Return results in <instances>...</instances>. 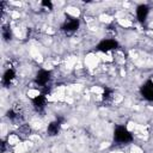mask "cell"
I'll return each mask as SVG.
<instances>
[{
  "label": "cell",
  "instance_id": "obj_12",
  "mask_svg": "<svg viewBox=\"0 0 153 153\" xmlns=\"http://www.w3.org/2000/svg\"><path fill=\"white\" fill-rule=\"evenodd\" d=\"M6 116H7L10 120H16V118H17V116H18V114H17L14 110H12V109H11V110H8V111L6 112Z\"/></svg>",
  "mask_w": 153,
  "mask_h": 153
},
{
  "label": "cell",
  "instance_id": "obj_4",
  "mask_svg": "<svg viewBox=\"0 0 153 153\" xmlns=\"http://www.w3.org/2000/svg\"><path fill=\"white\" fill-rule=\"evenodd\" d=\"M79 26H80L79 19H76V18H71L69 20H66V22L62 24L61 30H62L63 32H66L67 35H72L73 32H75V31L79 29Z\"/></svg>",
  "mask_w": 153,
  "mask_h": 153
},
{
  "label": "cell",
  "instance_id": "obj_7",
  "mask_svg": "<svg viewBox=\"0 0 153 153\" xmlns=\"http://www.w3.org/2000/svg\"><path fill=\"white\" fill-rule=\"evenodd\" d=\"M149 13V7L146 4H141L136 7V18L139 22H145L148 17Z\"/></svg>",
  "mask_w": 153,
  "mask_h": 153
},
{
  "label": "cell",
  "instance_id": "obj_1",
  "mask_svg": "<svg viewBox=\"0 0 153 153\" xmlns=\"http://www.w3.org/2000/svg\"><path fill=\"white\" fill-rule=\"evenodd\" d=\"M114 140L117 143H129L133 141V134L123 126H118L114 130Z\"/></svg>",
  "mask_w": 153,
  "mask_h": 153
},
{
  "label": "cell",
  "instance_id": "obj_6",
  "mask_svg": "<svg viewBox=\"0 0 153 153\" xmlns=\"http://www.w3.org/2000/svg\"><path fill=\"white\" fill-rule=\"evenodd\" d=\"M32 105H33V108H35L36 111H38V112L43 111L44 108H45V105H47V97H45V94L42 93V94L35 97L32 99Z\"/></svg>",
  "mask_w": 153,
  "mask_h": 153
},
{
  "label": "cell",
  "instance_id": "obj_8",
  "mask_svg": "<svg viewBox=\"0 0 153 153\" xmlns=\"http://www.w3.org/2000/svg\"><path fill=\"white\" fill-rule=\"evenodd\" d=\"M61 124H62V123L59 122L57 120L50 122V123L48 124V128H47V133H48V135H50V136H55V135H57V134L60 133Z\"/></svg>",
  "mask_w": 153,
  "mask_h": 153
},
{
  "label": "cell",
  "instance_id": "obj_3",
  "mask_svg": "<svg viewBox=\"0 0 153 153\" xmlns=\"http://www.w3.org/2000/svg\"><path fill=\"white\" fill-rule=\"evenodd\" d=\"M140 94L148 102H153V81L146 80L140 87Z\"/></svg>",
  "mask_w": 153,
  "mask_h": 153
},
{
  "label": "cell",
  "instance_id": "obj_13",
  "mask_svg": "<svg viewBox=\"0 0 153 153\" xmlns=\"http://www.w3.org/2000/svg\"><path fill=\"white\" fill-rule=\"evenodd\" d=\"M41 5H42L43 7H45L47 10H51V8H53V4H51V1H49V0H43V1L41 2Z\"/></svg>",
  "mask_w": 153,
  "mask_h": 153
},
{
  "label": "cell",
  "instance_id": "obj_10",
  "mask_svg": "<svg viewBox=\"0 0 153 153\" xmlns=\"http://www.w3.org/2000/svg\"><path fill=\"white\" fill-rule=\"evenodd\" d=\"M1 36H2V38H4V41H11V38H12V30H11V27L8 26V25H4L2 26V29H1Z\"/></svg>",
  "mask_w": 153,
  "mask_h": 153
},
{
  "label": "cell",
  "instance_id": "obj_2",
  "mask_svg": "<svg viewBox=\"0 0 153 153\" xmlns=\"http://www.w3.org/2000/svg\"><path fill=\"white\" fill-rule=\"evenodd\" d=\"M116 48H118V42L116 39H111V38L102 39L96 47V49L98 51H102V53H108V51L115 50Z\"/></svg>",
  "mask_w": 153,
  "mask_h": 153
},
{
  "label": "cell",
  "instance_id": "obj_9",
  "mask_svg": "<svg viewBox=\"0 0 153 153\" xmlns=\"http://www.w3.org/2000/svg\"><path fill=\"white\" fill-rule=\"evenodd\" d=\"M14 76H16V72H14L12 68L6 69L5 73H4V75H2V85L6 86V87L10 86V84H11V81L14 79Z\"/></svg>",
  "mask_w": 153,
  "mask_h": 153
},
{
  "label": "cell",
  "instance_id": "obj_11",
  "mask_svg": "<svg viewBox=\"0 0 153 153\" xmlns=\"http://www.w3.org/2000/svg\"><path fill=\"white\" fill-rule=\"evenodd\" d=\"M112 94H114V91L111 88H109V87H105L104 92H103V99L104 100H109L112 97Z\"/></svg>",
  "mask_w": 153,
  "mask_h": 153
},
{
  "label": "cell",
  "instance_id": "obj_5",
  "mask_svg": "<svg viewBox=\"0 0 153 153\" xmlns=\"http://www.w3.org/2000/svg\"><path fill=\"white\" fill-rule=\"evenodd\" d=\"M50 79H51V73L50 71H47V69H39L35 76V81L39 86H47Z\"/></svg>",
  "mask_w": 153,
  "mask_h": 153
}]
</instances>
